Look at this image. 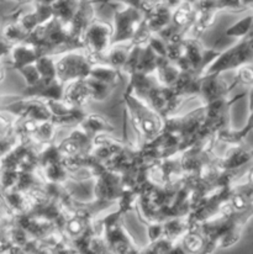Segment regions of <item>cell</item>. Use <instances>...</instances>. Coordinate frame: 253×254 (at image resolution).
Returning a JSON list of instances; mask_svg holds the SVG:
<instances>
[{
    "instance_id": "obj_1",
    "label": "cell",
    "mask_w": 253,
    "mask_h": 254,
    "mask_svg": "<svg viewBox=\"0 0 253 254\" xmlns=\"http://www.w3.org/2000/svg\"><path fill=\"white\" fill-rule=\"evenodd\" d=\"M123 100L125 114L130 119L133 129L137 132L141 144L156 138L163 129L164 119L132 94L124 93Z\"/></svg>"
},
{
    "instance_id": "obj_2",
    "label": "cell",
    "mask_w": 253,
    "mask_h": 254,
    "mask_svg": "<svg viewBox=\"0 0 253 254\" xmlns=\"http://www.w3.org/2000/svg\"><path fill=\"white\" fill-rule=\"evenodd\" d=\"M124 213L120 210L110 212L106 217L101 220V227H103V237L105 240L108 252L110 253H140L141 251L136 246L124 230L121 218Z\"/></svg>"
},
{
    "instance_id": "obj_3",
    "label": "cell",
    "mask_w": 253,
    "mask_h": 254,
    "mask_svg": "<svg viewBox=\"0 0 253 254\" xmlns=\"http://www.w3.org/2000/svg\"><path fill=\"white\" fill-rule=\"evenodd\" d=\"M220 52L210 48H205L201 45L200 39L186 36L183 39V51L176 65L183 72L195 73L202 75L207 65L217 57Z\"/></svg>"
},
{
    "instance_id": "obj_4",
    "label": "cell",
    "mask_w": 253,
    "mask_h": 254,
    "mask_svg": "<svg viewBox=\"0 0 253 254\" xmlns=\"http://www.w3.org/2000/svg\"><path fill=\"white\" fill-rule=\"evenodd\" d=\"M55 64L57 78L65 85L73 80L87 78L94 63L84 50H73L62 53Z\"/></svg>"
},
{
    "instance_id": "obj_5",
    "label": "cell",
    "mask_w": 253,
    "mask_h": 254,
    "mask_svg": "<svg viewBox=\"0 0 253 254\" xmlns=\"http://www.w3.org/2000/svg\"><path fill=\"white\" fill-rule=\"evenodd\" d=\"M113 24L95 17L83 35L84 51L89 55L93 63H100L110 50L113 39Z\"/></svg>"
},
{
    "instance_id": "obj_6",
    "label": "cell",
    "mask_w": 253,
    "mask_h": 254,
    "mask_svg": "<svg viewBox=\"0 0 253 254\" xmlns=\"http://www.w3.org/2000/svg\"><path fill=\"white\" fill-rule=\"evenodd\" d=\"M143 17L145 14L142 10L130 5H126L125 9L123 10H115L111 45L132 41L138 27L142 24Z\"/></svg>"
},
{
    "instance_id": "obj_7",
    "label": "cell",
    "mask_w": 253,
    "mask_h": 254,
    "mask_svg": "<svg viewBox=\"0 0 253 254\" xmlns=\"http://www.w3.org/2000/svg\"><path fill=\"white\" fill-rule=\"evenodd\" d=\"M40 174L45 182L53 184H65L69 179V172L63 163L57 144L51 143L40 152Z\"/></svg>"
},
{
    "instance_id": "obj_8",
    "label": "cell",
    "mask_w": 253,
    "mask_h": 254,
    "mask_svg": "<svg viewBox=\"0 0 253 254\" xmlns=\"http://www.w3.org/2000/svg\"><path fill=\"white\" fill-rule=\"evenodd\" d=\"M94 179L97 180L94 187V199L109 206L118 204L119 199L125 191L121 175L105 168Z\"/></svg>"
},
{
    "instance_id": "obj_9",
    "label": "cell",
    "mask_w": 253,
    "mask_h": 254,
    "mask_svg": "<svg viewBox=\"0 0 253 254\" xmlns=\"http://www.w3.org/2000/svg\"><path fill=\"white\" fill-rule=\"evenodd\" d=\"M47 106L50 109L51 118L53 125L60 127H77L80 121L84 119L87 113L84 108L70 105L64 100H46Z\"/></svg>"
},
{
    "instance_id": "obj_10",
    "label": "cell",
    "mask_w": 253,
    "mask_h": 254,
    "mask_svg": "<svg viewBox=\"0 0 253 254\" xmlns=\"http://www.w3.org/2000/svg\"><path fill=\"white\" fill-rule=\"evenodd\" d=\"M93 146V139L89 138L80 128L75 127L67 138L57 144V149L62 158H78L87 157L90 154Z\"/></svg>"
},
{
    "instance_id": "obj_11",
    "label": "cell",
    "mask_w": 253,
    "mask_h": 254,
    "mask_svg": "<svg viewBox=\"0 0 253 254\" xmlns=\"http://www.w3.org/2000/svg\"><path fill=\"white\" fill-rule=\"evenodd\" d=\"M95 17V5L92 0H79L72 20L69 24L65 25V27L75 41L83 43V35Z\"/></svg>"
},
{
    "instance_id": "obj_12",
    "label": "cell",
    "mask_w": 253,
    "mask_h": 254,
    "mask_svg": "<svg viewBox=\"0 0 253 254\" xmlns=\"http://www.w3.org/2000/svg\"><path fill=\"white\" fill-rule=\"evenodd\" d=\"M230 93V84L222 79L221 74H202L200 77L198 95L204 105L217 99L226 98Z\"/></svg>"
},
{
    "instance_id": "obj_13",
    "label": "cell",
    "mask_w": 253,
    "mask_h": 254,
    "mask_svg": "<svg viewBox=\"0 0 253 254\" xmlns=\"http://www.w3.org/2000/svg\"><path fill=\"white\" fill-rule=\"evenodd\" d=\"M172 19V9L163 4L162 1L154 0L150 6V9L145 12V21L146 26L150 30L152 34H158L161 30L168 26L171 24Z\"/></svg>"
},
{
    "instance_id": "obj_14",
    "label": "cell",
    "mask_w": 253,
    "mask_h": 254,
    "mask_svg": "<svg viewBox=\"0 0 253 254\" xmlns=\"http://www.w3.org/2000/svg\"><path fill=\"white\" fill-rule=\"evenodd\" d=\"M195 21V4L182 0L173 10H172L171 25L183 35L188 34L190 27Z\"/></svg>"
},
{
    "instance_id": "obj_15",
    "label": "cell",
    "mask_w": 253,
    "mask_h": 254,
    "mask_svg": "<svg viewBox=\"0 0 253 254\" xmlns=\"http://www.w3.org/2000/svg\"><path fill=\"white\" fill-rule=\"evenodd\" d=\"M78 128L82 129L89 138H94L98 134L101 133H111L115 131V126L111 125L104 116L99 114H88L84 116L79 125L77 126Z\"/></svg>"
},
{
    "instance_id": "obj_16",
    "label": "cell",
    "mask_w": 253,
    "mask_h": 254,
    "mask_svg": "<svg viewBox=\"0 0 253 254\" xmlns=\"http://www.w3.org/2000/svg\"><path fill=\"white\" fill-rule=\"evenodd\" d=\"M10 55H11L12 60V68L16 70L25 67V65L35 63L37 61V58L41 56L36 46L27 42H21L15 46L11 50Z\"/></svg>"
},
{
    "instance_id": "obj_17",
    "label": "cell",
    "mask_w": 253,
    "mask_h": 254,
    "mask_svg": "<svg viewBox=\"0 0 253 254\" xmlns=\"http://www.w3.org/2000/svg\"><path fill=\"white\" fill-rule=\"evenodd\" d=\"M179 246L184 253H204L206 240L199 227H190L181 238Z\"/></svg>"
},
{
    "instance_id": "obj_18",
    "label": "cell",
    "mask_w": 253,
    "mask_h": 254,
    "mask_svg": "<svg viewBox=\"0 0 253 254\" xmlns=\"http://www.w3.org/2000/svg\"><path fill=\"white\" fill-rule=\"evenodd\" d=\"M79 0H53L51 4L53 16L57 17L64 25H68L77 10Z\"/></svg>"
},
{
    "instance_id": "obj_19",
    "label": "cell",
    "mask_w": 253,
    "mask_h": 254,
    "mask_svg": "<svg viewBox=\"0 0 253 254\" xmlns=\"http://www.w3.org/2000/svg\"><path fill=\"white\" fill-rule=\"evenodd\" d=\"M235 73L234 82L230 84V90L244 86V88H251L253 86V62L245 63V64L237 67Z\"/></svg>"
},
{
    "instance_id": "obj_20",
    "label": "cell",
    "mask_w": 253,
    "mask_h": 254,
    "mask_svg": "<svg viewBox=\"0 0 253 254\" xmlns=\"http://www.w3.org/2000/svg\"><path fill=\"white\" fill-rule=\"evenodd\" d=\"M253 22V14L249 15V16L244 17L240 21H237L236 24L230 26L229 29L225 31V35L227 37H235V39H244V37L249 36L250 31H251Z\"/></svg>"
},
{
    "instance_id": "obj_21",
    "label": "cell",
    "mask_w": 253,
    "mask_h": 254,
    "mask_svg": "<svg viewBox=\"0 0 253 254\" xmlns=\"http://www.w3.org/2000/svg\"><path fill=\"white\" fill-rule=\"evenodd\" d=\"M93 4L97 5V4H101V5H105V4H110V2L114 1H119V2H124L125 5H130V6H135L137 9L142 10L143 14L150 9V6L152 5V0H92Z\"/></svg>"
},
{
    "instance_id": "obj_22",
    "label": "cell",
    "mask_w": 253,
    "mask_h": 254,
    "mask_svg": "<svg viewBox=\"0 0 253 254\" xmlns=\"http://www.w3.org/2000/svg\"><path fill=\"white\" fill-rule=\"evenodd\" d=\"M244 179L245 182H241V183H244V184H246L247 187L252 188L253 189V161H252V166L250 167L249 170L244 174Z\"/></svg>"
},
{
    "instance_id": "obj_23",
    "label": "cell",
    "mask_w": 253,
    "mask_h": 254,
    "mask_svg": "<svg viewBox=\"0 0 253 254\" xmlns=\"http://www.w3.org/2000/svg\"><path fill=\"white\" fill-rule=\"evenodd\" d=\"M244 10L246 9H252L253 10V0H240Z\"/></svg>"
},
{
    "instance_id": "obj_24",
    "label": "cell",
    "mask_w": 253,
    "mask_h": 254,
    "mask_svg": "<svg viewBox=\"0 0 253 254\" xmlns=\"http://www.w3.org/2000/svg\"><path fill=\"white\" fill-rule=\"evenodd\" d=\"M249 99H250V111H251V110H253V86L250 88Z\"/></svg>"
},
{
    "instance_id": "obj_25",
    "label": "cell",
    "mask_w": 253,
    "mask_h": 254,
    "mask_svg": "<svg viewBox=\"0 0 253 254\" xmlns=\"http://www.w3.org/2000/svg\"><path fill=\"white\" fill-rule=\"evenodd\" d=\"M183 1H189V2H193V4H195V2L198 1V0H183Z\"/></svg>"
}]
</instances>
